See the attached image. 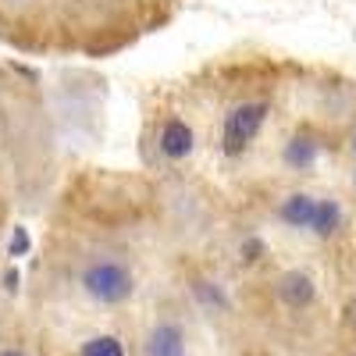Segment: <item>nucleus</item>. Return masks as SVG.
<instances>
[{
    "instance_id": "1a4fd4ad",
    "label": "nucleus",
    "mask_w": 356,
    "mask_h": 356,
    "mask_svg": "<svg viewBox=\"0 0 356 356\" xmlns=\"http://www.w3.org/2000/svg\"><path fill=\"white\" fill-rule=\"evenodd\" d=\"M243 253H246V260H257V253H260V243H257V239H250V243L243 246Z\"/></svg>"
},
{
    "instance_id": "ddd939ff",
    "label": "nucleus",
    "mask_w": 356,
    "mask_h": 356,
    "mask_svg": "<svg viewBox=\"0 0 356 356\" xmlns=\"http://www.w3.org/2000/svg\"><path fill=\"white\" fill-rule=\"evenodd\" d=\"M353 150H356V136H353Z\"/></svg>"
},
{
    "instance_id": "9d476101",
    "label": "nucleus",
    "mask_w": 356,
    "mask_h": 356,
    "mask_svg": "<svg viewBox=\"0 0 356 356\" xmlns=\"http://www.w3.org/2000/svg\"><path fill=\"white\" fill-rule=\"evenodd\" d=\"M22 250H25V232H18V235H15V246H11V253H22Z\"/></svg>"
},
{
    "instance_id": "39448f33",
    "label": "nucleus",
    "mask_w": 356,
    "mask_h": 356,
    "mask_svg": "<svg viewBox=\"0 0 356 356\" xmlns=\"http://www.w3.org/2000/svg\"><path fill=\"white\" fill-rule=\"evenodd\" d=\"M282 300L289 303V307H307L310 300H314V282L307 278V275H285L282 278Z\"/></svg>"
},
{
    "instance_id": "f03ea898",
    "label": "nucleus",
    "mask_w": 356,
    "mask_h": 356,
    "mask_svg": "<svg viewBox=\"0 0 356 356\" xmlns=\"http://www.w3.org/2000/svg\"><path fill=\"white\" fill-rule=\"evenodd\" d=\"M267 118V104H239L228 118H225V150L228 154H243L253 143V136L260 132Z\"/></svg>"
},
{
    "instance_id": "9b49d317",
    "label": "nucleus",
    "mask_w": 356,
    "mask_h": 356,
    "mask_svg": "<svg viewBox=\"0 0 356 356\" xmlns=\"http://www.w3.org/2000/svg\"><path fill=\"white\" fill-rule=\"evenodd\" d=\"M0 356H25V353H18V349H4V353H0Z\"/></svg>"
},
{
    "instance_id": "0eeeda50",
    "label": "nucleus",
    "mask_w": 356,
    "mask_h": 356,
    "mask_svg": "<svg viewBox=\"0 0 356 356\" xmlns=\"http://www.w3.org/2000/svg\"><path fill=\"white\" fill-rule=\"evenodd\" d=\"M82 356H125V346L118 342L114 335H100V339H89Z\"/></svg>"
},
{
    "instance_id": "423d86ee",
    "label": "nucleus",
    "mask_w": 356,
    "mask_h": 356,
    "mask_svg": "<svg viewBox=\"0 0 356 356\" xmlns=\"http://www.w3.org/2000/svg\"><path fill=\"white\" fill-rule=\"evenodd\" d=\"M339 225H342V211H339V203H335V200H317V211H314L310 228H314L317 235H332Z\"/></svg>"
},
{
    "instance_id": "f257e3e1",
    "label": "nucleus",
    "mask_w": 356,
    "mask_h": 356,
    "mask_svg": "<svg viewBox=\"0 0 356 356\" xmlns=\"http://www.w3.org/2000/svg\"><path fill=\"white\" fill-rule=\"evenodd\" d=\"M82 289L93 296L97 303L118 307V303H125L129 296H132L136 282H132L125 264H118V260H97V264H89L86 271H82Z\"/></svg>"
},
{
    "instance_id": "6e6552de",
    "label": "nucleus",
    "mask_w": 356,
    "mask_h": 356,
    "mask_svg": "<svg viewBox=\"0 0 356 356\" xmlns=\"http://www.w3.org/2000/svg\"><path fill=\"white\" fill-rule=\"evenodd\" d=\"M285 161H289L292 168H307V164L314 161V143H310V139H292L289 150H285Z\"/></svg>"
},
{
    "instance_id": "4468645a",
    "label": "nucleus",
    "mask_w": 356,
    "mask_h": 356,
    "mask_svg": "<svg viewBox=\"0 0 356 356\" xmlns=\"http://www.w3.org/2000/svg\"><path fill=\"white\" fill-rule=\"evenodd\" d=\"M178 356H186V353H178Z\"/></svg>"
},
{
    "instance_id": "20e7f679",
    "label": "nucleus",
    "mask_w": 356,
    "mask_h": 356,
    "mask_svg": "<svg viewBox=\"0 0 356 356\" xmlns=\"http://www.w3.org/2000/svg\"><path fill=\"white\" fill-rule=\"evenodd\" d=\"M314 211H317V200L307 196V193H296V196H289V200L282 203V218H285L289 225H296V228H310Z\"/></svg>"
},
{
    "instance_id": "f8f14e48",
    "label": "nucleus",
    "mask_w": 356,
    "mask_h": 356,
    "mask_svg": "<svg viewBox=\"0 0 356 356\" xmlns=\"http://www.w3.org/2000/svg\"><path fill=\"white\" fill-rule=\"evenodd\" d=\"M0 4H29V0H0Z\"/></svg>"
},
{
    "instance_id": "7ed1b4c3",
    "label": "nucleus",
    "mask_w": 356,
    "mask_h": 356,
    "mask_svg": "<svg viewBox=\"0 0 356 356\" xmlns=\"http://www.w3.org/2000/svg\"><path fill=\"white\" fill-rule=\"evenodd\" d=\"M193 143H196V136H193V129L182 122V118H171V122L164 125V132H161V150L171 161H182L193 150Z\"/></svg>"
}]
</instances>
